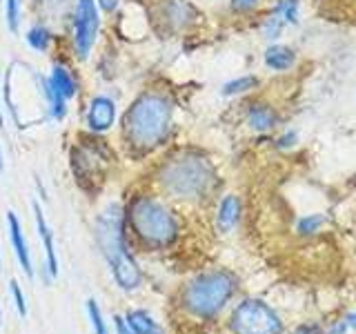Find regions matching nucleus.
Listing matches in <instances>:
<instances>
[{
  "label": "nucleus",
  "mask_w": 356,
  "mask_h": 334,
  "mask_svg": "<svg viewBox=\"0 0 356 334\" xmlns=\"http://www.w3.org/2000/svg\"><path fill=\"white\" fill-rule=\"evenodd\" d=\"M272 14L283 18L287 25H296L298 16H300V5H298V0H278V3L274 5Z\"/></svg>",
  "instance_id": "17"
},
{
  "label": "nucleus",
  "mask_w": 356,
  "mask_h": 334,
  "mask_svg": "<svg viewBox=\"0 0 356 334\" xmlns=\"http://www.w3.org/2000/svg\"><path fill=\"white\" fill-rule=\"evenodd\" d=\"M241 218V200L238 196L227 194L222 196V200L218 203V212H216V225L220 232H229L236 228V223Z\"/></svg>",
  "instance_id": "13"
},
{
  "label": "nucleus",
  "mask_w": 356,
  "mask_h": 334,
  "mask_svg": "<svg viewBox=\"0 0 356 334\" xmlns=\"http://www.w3.org/2000/svg\"><path fill=\"white\" fill-rule=\"evenodd\" d=\"M174 127V103L163 92H145L122 118V134L131 150L147 154L163 145Z\"/></svg>",
  "instance_id": "1"
},
{
  "label": "nucleus",
  "mask_w": 356,
  "mask_h": 334,
  "mask_svg": "<svg viewBox=\"0 0 356 334\" xmlns=\"http://www.w3.org/2000/svg\"><path fill=\"white\" fill-rule=\"evenodd\" d=\"M234 292H236V278L225 270H211L187 283L183 289V305L189 315L211 319L227 305Z\"/></svg>",
  "instance_id": "4"
},
{
  "label": "nucleus",
  "mask_w": 356,
  "mask_h": 334,
  "mask_svg": "<svg viewBox=\"0 0 356 334\" xmlns=\"http://www.w3.org/2000/svg\"><path fill=\"white\" fill-rule=\"evenodd\" d=\"M85 122L94 134H103V132L111 129L116 122V100L105 94L94 96L87 105Z\"/></svg>",
  "instance_id": "7"
},
{
  "label": "nucleus",
  "mask_w": 356,
  "mask_h": 334,
  "mask_svg": "<svg viewBox=\"0 0 356 334\" xmlns=\"http://www.w3.org/2000/svg\"><path fill=\"white\" fill-rule=\"evenodd\" d=\"M323 223H325V216H323V214L300 216V218H298V223H296V230H298V234H303V237H307V234L318 232Z\"/></svg>",
  "instance_id": "21"
},
{
  "label": "nucleus",
  "mask_w": 356,
  "mask_h": 334,
  "mask_svg": "<svg viewBox=\"0 0 356 334\" xmlns=\"http://www.w3.org/2000/svg\"><path fill=\"white\" fill-rule=\"evenodd\" d=\"M100 29V7L96 0H76L74 22H72V45L74 54L81 61H87L92 54Z\"/></svg>",
  "instance_id": "6"
},
{
  "label": "nucleus",
  "mask_w": 356,
  "mask_h": 334,
  "mask_svg": "<svg viewBox=\"0 0 356 334\" xmlns=\"http://www.w3.org/2000/svg\"><path fill=\"white\" fill-rule=\"evenodd\" d=\"M192 14H194V9L192 5H187L185 0H170L165 7V18L174 29L187 27L189 20H192Z\"/></svg>",
  "instance_id": "15"
},
{
  "label": "nucleus",
  "mask_w": 356,
  "mask_h": 334,
  "mask_svg": "<svg viewBox=\"0 0 356 334\" xmlns=\"http://www.w3.org/2000/svg\"><path fill=\"white\" fill-rule=\"evenodd\" d=\"M33 218H36V230H38V239L44 248V261H47V272L51 278L58 276V254H56V241H54V232L47 223V216L40 209L38 203H33Z\"/></svg>",
  "instance_id": "8"
},
{
  "label": "nucleus",
  "mask_w": 356,
  "mask_h": 334,
  "mask_svg": "<svg viewBox=\"0 0 356 334\" xmlns=\"http://www.w3.org/2000/svg\"><path fill=\"white\" fill-rule=\"evenodd\" d=\"M125 319L134 334H165L163 328L154 321V317L145 310H129Z\"/></svg>",
  "instance_id": "14"
},
{
  "label": "nucleus",
  "mask_w": 356,
  "mask_h": 334,
  "mask_svg": "<svg viewBox=\"0 0 356 334\" xmlns=\"http://www.w3.org/2000/svg\"><path fill=\"white\" fill-rule=\"evenodd\" d=\"M87 317H89V323H92V330L94 334H109V328L105 323V317H103V310L96 303L94 299L87 301Z\"/></svg>",
  "instance_id": "20"
},
{
  "label": "nucleus",
  "mask_w": 356,
  "mask_h": 334,
  "mask_svg": "<svg viewBox=\"0 0 356 334\" xmlns=\"http://www.w3.org/2000/svg\"><path fill=\"white\" fill-rule=\"evenodd\" d=\"M5 125V116H3V109H0V127Z\"/></svg>",
  "instance_id": "31"
},
{
  "label": "nucleus",
  "mask_w": 356,
  "mask_h": 334,
  "mask_svg": "<svg viewBox=\"0 0 356 334\" xmlns=\"http://www.w3.org/2000/svg\"><path fill=\"white\" fill-rule=\"evenodd\" d=\"M44 83H47L58 96H63L67 103H70L72 98H76V94H78V78L74 76L70 67H65L60 63L51 65V72L47 78H44Z\"/></svg>",
  "instance_id": "11"
},
{
  "label": "nucleus",
  "mask_w": 356,
  "mask_h": 334,
  "mask_svg": "<svg viewBox=\"0 0 356 334\" xmlns=\"http://www.w3.org/2000/svg\"><path fill=\"white\" fill-rule=\"evenodd\" d=\"M5 22L11 33L20 31L22 22V0H5Z\"/></svg>",
  "instance_id": "18"
},
{
  "label": "nucleus",
  "mask_w": 356,
  "mask_h": 334,
  "mask_svg": "<svg viewBox=\"0 0 356 334\" xmlns=\"http://www.w3.org/2000/svg\"><path fill=\"white\" fill-rule=\"evenodd\" d=\"M296 49L292 47H287V45H281V42H276L272 45V47H267L265 56H263V61H265V67L267 70H272V72H287V70H292V67L296 65Z\"/></svg>",
  "instance_id": "12"
},
{
  "label": "nucleus",
  "mask_w": 356,
  "mask_h": 334,
  "mask_svg": "<svg viewBox=\"0 0 356 334\" xmlns=\"http://www.w3.org/2000/svg\"><path fill=\"white\" fill-rule=\"evenodd\" d=\"M159 181L165 192L176 198H198L205 196L216 183V174L209 161L194 154H183L161 167Z\"/></svg>",
  "instance_id": "2"
},
{
  "label": "nucleus",
  "mask_w": 356,
  "mask_h": 334,
  "mask_svg": "<svg viewBox=\"0 0 356 334\" xmlns=\"http://www.w3.org/2000/svg\"><path fill=\"white\" fill-rule=\"evenodd\" d=\"M0 263H3V254H0Z\"/></svg>",
  "instance_id": "33"
},
{
  "label": "nucleus",
  "mask_w": 356,
  "mask_h": 334,
  "mask_svg": "<svg viewBox=\"0 0 356 334\" xmlns=\"http://www.w3.org/2000/svg\"><path fill=\"white\" fill-rule=\"evenodd\" d=\"M96 3H98V7L103 9V11H114L118 7L120 0H96Z\"/></svg>",
  "instance_id": "28"
},
{
  "label": "nucleus",
  "mask_w": 356,
  "mask_h": 334,
  "mask_svg": "<svg viewBox=\"0 0 356 334\" xmlns=\"http://www.w3.org/2000/svg\"><path fill=\"white\" fill-rule=\"evenodd\" d=\"M287 25V22L283 18H278L276 14H272L270 18H267L263 22V33H265V38H270V40H276L278 36L283 33V27Z\"/></svg>",
  "instance_id": "22"
},
{
  "label": "nucleus",
  "mask_w": 356,
  "mask_h": 334,
  "mask_svg": "<svg viewBox=\"0 0 356 334\" xmlns=\"http://www.w3.org/2000/svg\"><path fill=\"white\" fill-rule=\"evenodd\" d=\"M234 334H283V323L276 312L259 299H248L229 317Z\"/></svg>",
  "instance_id": "5"
},
{
  "label": "nucleus",
  "mask_w": 356,
  "mask_h": 334,
  "mask_svg": "<svg viewBox=\"0 0 356 334\" xmlns=\"http://www.w3.org/2000/svg\"><path fill=\"white\" fill-rule=\"evenodd\" d=\"M345 323H348L350 328H354V330H356V315H350V317H348V321H345Z\"/></svg>",
  "instance_id": "29"
},
{
  "label": "nucleus",
  "mask_w": 356,
  "mask_h": 334,
  "mask_svg": "<svg viewBox=\"0 0 356 334\" xmlns=\"http://www.w3.org/2000/svg\"><path fill=\"white\" fill-rule=\"evenodd\" d=\"M3 167H5V159H3V150H0V174H3Z\"/></svg>",
  "instance_id": "30"
},
{
  "label": "nucleus",
  "mask_w": 356,
  "mask_h": 334,
  "mask_svg": "<svg viewBox=\"0 0 356 334\" xmlns=\"http://www.w3.org/2000/svg\"><path fill=\"white\" fill-rule=\"evenodd\" d=\"M9 285H11V296H14V303H16L18 315L20 317H27V301H25V294H22V287L16 281H11Z\"/></svg>",
  "instance_id": "23"
},
{
  "label": "nucleus",
  "mask_w": 356,
  "mask_h": 334,
  "mask_svg": "<svg viewBox=\"0 0 356 334\" xmlns=\"http://www.w3.org/2000/svg\"><path fill=\"white\" fill-rule=\"evenodd\" d=\"M256 78L254 76H238L234 78V81H227L225 85H222V96H238V94H245L250 92V89L256 87Z\"/></svg>",
  "instance_id": "19"
},
{
  "label": "nucleus",
  "mask_w": 356,
  "mask_h": 334,
  "mask_svg": "<svg viewBox=\"0 0 356 334\" xmlns=\"http://www.w3.org/2000/svg\"><path fill=\"white\" fill-rule=\"evenodd\" d=\"M114 326H116V334H134L125 317H118V315H116V317H114Z\"/></svg>",
  "instance_id": "26"
},
{
  "label": "nucleus",
  "mask_w": 356,
  "mask_h": 334,
  "mask_svg": "<svg viewBox=\"0 0 356 334\" xmlns=\"http://www.w3.org/2000/svg\"><path fill=\"white\" fill-rule=\"evenodd\" d=\"M131 232L149 245V248H167L178 237V223L170 207L152 196H136L127 209Z\"/></svg>",
  "instance_id": "3"
},
{
  "label": "nucleus",
  "mask_w": 356,
  "mask_h": 334,
  "mask_svg": "<svg viewBox=\"0 0 356 334\" xmlns=\"http://www.w3.org/2000/svg\"><path fill=\"white\" fill-rule=\"evenodd\" d=\"M292 334H321V328L314 326V323H303V326H298Z\"/></svg>",
  "instance_id": "27"
},
{
  "label": "nucleus",
  "mask_w": 356,
  "mask_h": 334,
  "mask_svg": "<svg viewBox=\"0 0 356 334\" xmlns=\"http://www.w3.org/2000/svg\"><path fill=\"white\" fill-rule=\"evenodd\" d=\"M298 143V134L294 132V129H287V132H283L281 136L276 138V145L281 150H287V148H294V145Z\"/></svg>",
  "instance_id": "24"
},
{
  "label": "nucleus",
  "mask_w": 356,
  "mask_h": 334,
  "mask_svg": "<svg viewBox=\"0 0 356 334\" xmlns=\"http://www.w3.org/2000/svg\"><path fill=\"white\" fill-rule=\"evenodd\" d=\"M245 122L250 125V129L254 132H272L278 125V111L270 105L263 103V100H252L245 109Z\"/></svg>",
  "instance_id": "10"
},
{
  "label": "nucleus",
  "mask_w": 356,
  "mask_h": 334,
  "mask_svg": "<svg viewBox=\"0 0 356 334\" xmlns=\"http://www.w3.org/2000/svg\"><path fill=\"white\" fill-rule=\"evenodd\" d=\"M25 40L27 45L33 49V51H38V54H44L49 47H51V42H54V33L44 27V25H33L27 29L25 33Z\"/></svg>",
  "instance_id": "16"
},
{
  "label": "nucleus",
  "mask_w": 356,
  "mask_h": 334,
  "mask_svg": "<svg viewBox=\"0 0 356 334\" xmlns=\"http://www.w3.org/2000/svg\"><path fill=\"white\" fill-rule=\"evenodd\" d=\"M259 3H261V0H232L229 5H232L234 11H236V14H248V11L259 7Z\"/></svg>",
  "instance_id": "25"
},
{
  "label": "nucleus",
  "mask_w": 356,
  "mask_h": 334,
  "mask_svg": "<svg viewBox=\"0 0 356 334\" xmlns=\"http://www.w3.org/2000/svg\"><path fill=\"white\" fill-rule=\"evenodd\" d=\"M7 225H9V241H11V248H14V254L20 263V267L25 270V274L29 278H33V263H31V252H29V245H27V239L25 234H22V225L18 216L14 212H9L7 214Z\"/></svg>",
  "instance_id": "9"
},
{
  "label": "nucleus",
  "mask_w": 356,
  "mask_h": 334,
  "mask_svg": "<svg viewBox=\"0 0 356 334\" xmlns=\"http://www.w3.org/2000/svg\"><path fill=\"white\" fill-rule=\"evenodd\" d=\"M0 319H3V310H0Z\"/></svg>",
  "instance_id": "32"
}]
</instances>
